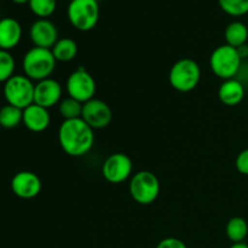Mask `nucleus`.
I'll use <instances>...</instances> for the list:
<instances>
[{"label":"nucleus","mask_w":248,"mask_h":248,"mask_svg":"<svg viewBox=\"0 0 248 248\" xmlns=\"http://www.w3.org/2000/svg\"><path fill=\"white\" fill-rule=\"evenodd\" d=\"M93 131L81 118L63 120L58 130V140L63 152L70 156H84L93 147Z\"/></svg>","instance_id":"obj_1"},{"label":"nucleus","mask_w":248,"mask_h":248,"mask_svg":"<svg viewBox=\"0 0 248 248\" xmlns=\"http://www.w3.org/2000/svg\"><path fill=\"white\" fill-rule=\"evenodd\" d=\"M56 58L50 48L31 47L24 55L22 61L24 75L31 80L41 81L51 77L56 68Z\"/></svg>","instance_id":"obj_2"},{"label":"nucleus","mask_w":248,"mask_h":248,"mask_svg":"<svg viewBox=\"0 0 248 248\" xmlns=\"http://www.w3.org/2000/svg\"><path fill=\"white\" fill-rule=\"evenodd\" d=\"M242 60L237 48L224 44L213 50L210 57L211 70L219 79H234L241 68Z\"/></svg>","instance_id":"obj_3"},{"label":"nucleus","mask_w":248,"mask_h":248,"mask_svg":"<svg viewBox=\"0 0 248 248\" xmlns=\"http://www.w3.org/2000/svg\"><path fill=\"white\" fill-rule=\"evenodd\" d=\"M201 79L200 65L191 58H182L171 67L169 81L179 92H190L199 85Z\"/></svg>","instance_id":"obj_4"},{"label":"nucleus","mask_w":248,"mask_h":248,"mask_svg":"<svg viewBox=\"0 0 248 248\" xmlns=\"http://www.w3.org/2000/svg\"><path fill=\"white\" fill-rule=\"evenodd\" d=\"M67 16L70 24L80 31H89L97 26L99 5L97 0H72L68 5Z\"/></svg>","instance_id":"obj_5"},{"label":"nucleus","mask_w":248,"mask_h":248,"mask_svg":"<svg viewBox=\"0 0 248 248\" xmlns=\"http://www.w3.org/2000/svg\"><path fill=\"white\" fill-rule=\"evenodd\" d=\"M131 196L140 205H150L160 194V182L150 171H140L131 178L128 186Z\"/></svg>","instance_id":"obj_6"},{"label":"nucleus","mask_w":248,"mask_h":248,"mask_svg":"<svg viewBox=\"0 0 248 248\" xmlns=\"http://www.w3.org/2000/svg\"><path fill=\"white\" fill-rule=\"evenodd\" d=\"M34 87L29 78L26 75H14L4 85V96L7 104L26 109L34 103Z\"/></svg>","instance_id":"obj_7"},{"label":"nucleus","mask_w":248,"mask_h":248,"mask_svg":"<svg viewBox=\"0 0 248 248\" xmlns=\"http://www.w3.org/2000/svg\"><path fill=\"white\" fill-rule=\"evenodd\" d=\"M67 91L69 97L81 103H86L90 99L94 98L96 81L84 67H79L68 78Z\"/></svg>","instance_id":"obj_8"},{"label":"nucleus","mask_w":248,"mask_h":248,"mask_svg":"<svg viewBox=\"0 0 248 248\" xmlns=\"http://www.w3.org/2000/svg\"><path fill=\"white\" fill-rule=\"evenodd\" d=\"M133 165L130 156L124 153H115L107 157L102 166V174L111 184H120L132 174Z\"/></svg>","instance_id":"obj_9"},{"label":"nucleus","mask_w":248,"mask_h":248,"mask_svg":"<svg viewBox=\"0 0 248 248\" xmlns=\"http://www.w3.org/2000/svg\"><path fill=\"white\" fill-rule=\"evenodd\" d=\"M113 114L108 103L98 98H92L82 106L81 119L93 130H101L110 124Z\"/></svg>","instance_id":"obj_10"},{"label":"nucleus","mask_w":248,"mask_h":248,"mask_svg":"<svg viewBox=\"0 0 248 248\" xmlns=\"http://www.w3.org/2000/svg\"><path fill=\"white\" fill-rule=\"evenodd\" d=\"M63 90L60 82L55 79H44L36 82L34 87V103L48 109L57 106L62 98Z\"/></svg>","instance_id":"obj_11"},{"label":"nucleus","mask_w":248,"mask_h":248,"mask_svg":"<svg viewBox=\"0 0 248 248\" xmlns=\"http://www.w3.org/2000/svg\"><path fill=\"white\" fill-rule=\"evenodd\" d=\"M31 43L36 47L52 48L58 41L57 27L47 18H39L31 24L29 29Z\"/></svg>","instance_id":"obj_12"},{"label":"nucleus","mask_w":248,"mask_h":248,"mask_svg":"<svg viewBox=\"0 0 248 248\" xmlns=\"http://www.w3.org/2000/svg\"><path fill=\"white\" fill-rule=\"evenodd\" d=\"M11 190L21 199H33L41 191V181L31 171H21L11 179Z\"/></svg>","instance_id":"obj_13"},{"label":"nucleus","mask_w":248,"mask_h":248,"mask_svg":"<svg viewBox=\"0 0 248 248\" xmlns=\"http://www.w3.org/2000/svg\"><path fill=\"white\" fill-rule=\"evenodd\" d=\"M27 128L31 132H43L50 126L51 116L48 109L33 103L23 109V120Z\"/></svg>","instance_id":"obj_14"},{"label":"nucleus","mask_w":248,"mask_h":248,"mask_svg":"<svg viewBox=\"0 0 248 248\" xmlns=\"http://www.w3.org/2000/svg\"><path fill=\"white\" fill-rule=\"evenodd\" d=\"M21 39L22 27L17 19L12 17L0 19V50H12L18 45Z\"/></svg>","instance_id":"obj_15"},{"label":"nucleus","mask_w":248,"mask_h":248,"mask_svg":"<svg viewBox=\"0 0 248 248\" xmlns=\"http://www.w3.org/2000/svg\"><path fill=\"white\" fill-rule=\"evenodd\" d=\"M218 98L228 107H235L245 98V87L237 79H228L220 84L218 89Z\"/></svg>","instance_id":"obj_16"},{"label":"nucleus","mask_w":248,"mask_h":248,"mask_svg":"<svg viewBox=\"0 0 248 248\" xmlns=\"http://www.w3.org/2000/svg\"><path fill=\"white\" fill-rule=\"evenodd\" d=\"M225 43L232 47L237 48L245 45L248 40V28L245 23L240 21H234L229 23L224 31Z\"/></svg>","instance_id":"obj_17"},{"label":"nucleus","mask_w":248,"mask_h":248,"mask_svg":"<svg viewBox=\"0 0 248 248\" xmlns=\"http://www.w3.org/2000/svg\"><path fill=\"white\" fill-rule=\"evenodd\" d=\"M51 51L57 62H70L78 55V44L70 38L58 39Z\"/></svg>","instance_id":"obj_18"},{"label":"nucleus","mask_w":248,"mask_h":248,"mask_svg":"<svg viewBox=\"0 0 248 248\" xmlns=\"http://www.w3.org/2000/svg\"><path fill=\"white\" fill-rule=\"evenodd\" d=\"M225 234L232 244L244 242L248 235V224L242 217H232L225 227Z\"/></svg>","instance_id":"obj_19"},{"label":"nucleus","mask_w":248,"mask_h":248,"mask_svg":"<svg viewBox=\"0 0 248 248\" xmlns=\"http://www.w3.org/2000/svg\"><path fill=\"white\" fill-rule=\"evenodd\" d=\"M23 120V110L17 107L6 104L0 109V126L4 128H15Z\"/></svg>","instance_id":"obj_20"},{"label":"nucleus","mask_w":248,"mask_h":248,"mask_svg":"<svg viewBox=\"0 0 248 248\" xmlns=\"http://www.w3.org/2000/svg\"><path fill=\"white\" fill-rule=\"evenodd\" d=\"M82 106H84V103L72 98V97H68V98L60 102L58 109H60V114L64 120H72V119L81 118Z\"/></svg>","instance_id":"obj_21"},{"label":"nucleus","mask_w":248,"mask_h":248,"mask_svg":"<svg viewBox=\"0 0 248 248\" xmlns=\"http://www.w3.org/2000/svg\"><path fill=\"white\" fill-rule=\"evenodd\" d=\"M31 11L39 18H48L57 7V0H29Z\"/></svg>","instance_id":"obj_22"},{"label":"nucleus","mask_w":248,"mask_h":248,"mask_svg":"<svg viewBox=\"0 0 248 248\" xmlns=\"http://www.w3.org/2000/svg\"><path fill=\"white\" fill-rule=\"evenodd\" d=\"M218 4L229 16L240 17L248 14V0H218Z\"/></svg>","instance_id":"obj_23"},{"label":"nucleus","mask_w":248,"mask_h":248,"mask_svg":"<svg viewBox=\"0 0 248 248\" xmlns=\"http://www.w3.org/2000/svg\"><path fill=\"white\" fill-rule=\"evenodd\" d=\"M15 67L16 62L10 51L0 50V82H6L10 78L14 77Z\"/></svg>","instance_id":"obj_24"},{"label":"nucleus","mask_w":248,"mask_h":248,"mask_svg":"<svg viewBox=\"0 0 248 248\" xmlns=\"http://www.w3.org/2000/svg\"><path fill=\"white\" fill-rule=\"evenodd\" d=\"M236 170L244 176H248V148L239 153L235 160Z\"/></svg>","instance_id":"obj_25"},{"label":"nucleus","mask_w":248,"mask_h":248,"mask_svg":"<svg viewBox=\"0 0 248 248\" xmlns=\"http://www.w3.org/2000/svg\"><path fill=\"white\" fill-rule=\"evenodd\" d=\"M156 248H188L182 240L177 237H166L157 244Z\"/></svg>","instance_id":"obj_26"},{"label":"nucleus","mask_w":248,"mask_h":248,"mask_svg":"<svg viewBox=\"0 0 248 248\" xmlns=\"http://www.w3.org/2000/svg\"><path fill=\"white\" fill-rule=\"evenodd\" d=\"M237 52H239L241 60H245V58H247L248 60V45H246V44L240 46V47H237Z\"/></svg>","instance_id":"obj_27"},{"label":"nucleus","mask_w":248,"mask_h":248,"mask_svg":"<svg viewBox=\"0 0 248 248\" xmlns=\"http://www.w3.org/2000/svg\"><path fill=\"white\" fill-rule=\"evenodd\" d=\"M230 248H248V245L245 242H239V244H232Z\"/></svg>","instance_id":"obj_28"},{"label":"nucleus","mask_w":248,"mask_h":248,"mask_svg":"<svg viewBox=\"0 0 248 248\" xmlns=\"http://www.w3.org/2000/svg\"><path fill=\"white\" fill-rule=\"evenodd\" d=\"M12 1L17 5H23V4H28L29 0H12Z\"/></svg>","instance_id":"obj_29"},{"label":"nucleus","mask_w":248,"mask_h":248,"mask_svg":"<svg viewBox=\"0 0 248 248\" xmlns=\"http://www.w3.org/2000/svg\"><path fill=\"white\" fill-rule=\"evenodd\" d=\"M247 67H248V60H247Z\"/></svg>","instance_id":"obj_30"}]
</instances>
